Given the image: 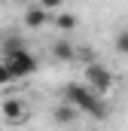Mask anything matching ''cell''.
Instances as JSON below:
<instances>
[{"mask_svg": "<svg viewBox=\"0 0 128 131\" xmlns=\"http://www.w3.org/2000/svg\"><path fill=\"white\" fill-rule=\"evenodd\" d=\"M64 101H70L73 107H79L82 113H89V116H95L101 119L104 113H107V104L101 101L92 85H82V82H70V85H64Z\"/></svg>", "mask_w": 128, "mask_h": 131, "instance_id": "obj_1", "label": "cell"}, {"mask_svg": "<svg viewBox=\"0 0 128 131\" xmlns=\"http://www.w3.org/2000/svg\"><path fill=\"white\" fill-rule=\"evenodd\" d=\"M6 64L12 70V76L18 79V76H31L34 70H37V58H34L18 40H15V43L9 40V43H6Z\"/></svg>", "mask_w": 128, "mask_h": 131, "instance_id": "obj_2", "label": "cell"}, {"mask_svg": "<svg viewBox=\"0 0 128 131\" xmlns=\"http://www.w3.org/2000/svg\"><path fill=\"white\" fill-rule=\"evenodd\" d=\"M86 85H92L98 95H107V92L113 89V73L104 64L92 61V64H86Z\"/></svg>", "mask_w": 128, "mask_h": 131, "instance_id": "obj_3", "label": "cell"}, {"mask_svg": "<svg viewBox=\"0 0 128 131\" xmlns=\"http://www.w3.org/2000/svg\"><path fill=\"white\" fill-rule=\"evenodd\" d=\"M0 110H3L6 122H12V125H22V122H25V104H22L18 98H6Z\"/></svg>", "mask_w": 128, "mask_h": 131, "instance_id": "obj_4", "label": "cell"}, {"mask_svg": "<svg viewBox=\"0 0 128 131\" xmlns=\"http://www.w3.org/2000/svg\"><path fill=\"white\" fill-rule=\"evenodd\" d=\"M76 113H79V107H73L70 101H61V104L52 110V119H55L58 125H70V122L76 119Z\"/></svg>", "mask_w": 128, "mask_h": 131, "instance_id": "obj_5", "label": "cell"}, {"mask_svg": "<svg viewBox=\"0 0 128 131\" xmlns=\"http://www.w3.org/2000/svg\"><path fill=\"white\" fill-rule=\"evenodd\" d=\"M46 12H49V9H43L40 3L31 6V9L25 12V25H28V28H43V25L49 21V15H46Z\"/></svg>", "mask_w": 128, "mask_h": 131, "instance_id": "obj_6", "label": "cell"}, {"mask_svg": "<svg viewBox=\"0 0 128 131\" xmlns=\"http://www.w3.org/2000/svg\"><path fill=\"white\" fill-rule=\"evenodd\" d=\"M52 55H55L58 61H73V58H76V46H70L67 40H58V43L52 46Z\"/></svg>", "mask_w": 128, "mask_h": 131, "instance_id": "obj_7", "label": "cell"}, {"mask_svg": "<svg viewBox=\"0 0 128 131\" xmlns=\"http://www.w3.org/2000/svg\"><path fill=\"white\" fill-rule=\"evenodd\" d=\"M55 28H58V31H73V28H76V15H73V12H61V15L55 18Z\"/></svg>", "mask_w": 128, "mask_h": 131, "instance_id": "obj_8", "label": "cell"}, {"mask_svg": "<svg viewBox=\"0 0 128 131\" xmlns=\"http://www.w3.org/2000/svg\"><path fill=\"white\" fill-rule=\"evenodd\" d=\"M116 52H119V55H128V31H122L116 37Z\"/></svg>", "mask_w": 128, "mask_h": 131, "instance_id": "obj_9", "label": "cell"}, {"mask_svg": "<svg viewBox=\"0 0 128 131\" xmlns=\"http://www.w3.org/2000/svg\"><path fill=\"white\" fill-rule=\"evenodd\" d=\"M9 79H15V76H12V70H9V64H6V61H0V85H6Z\"/></svg>", "mask_w": 128, "mask_h": 131, "instance_id": "obj_10", "label": "cell"}, {"mask_svg": "<svg viewBox=\"0 0 128 131\" xmlns=\"http://www.w3.org/2000/svg\"><path fill=\"white\" fill-rule=\"evenodd\" d=\"M40 6H43V9H61L64 0H40Z\"/></svg>", "mask_w": 128, "mask_h": 131, "instance_id": "obj_11", "label": "cell"}]
</instances>
